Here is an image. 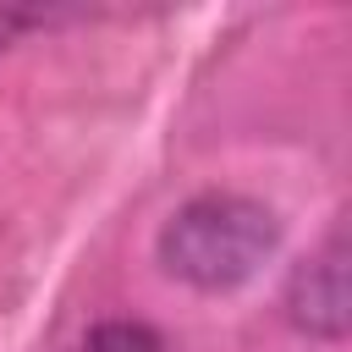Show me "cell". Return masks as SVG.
I'll use <instances>...</instances> for the list:
<instances>
[{
    "mask_svg": "<svg viewBox=\"0 0 352 352\" xmlns=\"http://www.w3.org/2000/svg\"><path fill=\"white\" fill-rule=\"evenodd\" d=\"M280 242L270 204L248 192H198L160 226V264L192 292H236Z\"/></svg>",
    "mask_w": 352,
    "mask_h": 352,
    "instance_id": "cell-1",
    "label": "cell"
},
{
    "mask_svg": "<svg viewBox=\"0 0 352 352\" xmlns=\"http://www.w3.org/2000/svg\"><path fill=\"white\" fill-rule=\"evenodd\" d=\"M286 319L314 341H341L352 324V275H346V231H330L286 280Z\"/></svg>",
    "mask_w": 352,
    "mask_h": 352,
    "instance_id": "cell-2",
    "label": "cell"
},
{
    "mask_svg": "<svg viewBox=\"0 0 352 352\" xmlns=\"http://www.w3.org/2000/svg\"><path fill=\"white\" fill-rule=\"evenodd\" d=\"M82 352H165V341L143 319H99L82 336Z\"/></svg>",
    "mask_w": 352,
    "mask_h": 352,
    "instance_id": "cell-3",
    "label": "cell"
}]
</instances>
